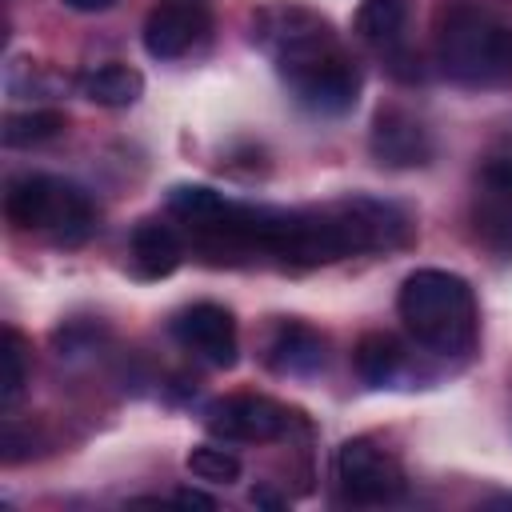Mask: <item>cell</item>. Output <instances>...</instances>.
<instances>
[{
	"label": "cell",
	"instance_id": "obj_1",
	"mask_svg": "<svg viewBox=\"0 0 512 512\" xmlns=\"http://www.w3.org/2000/svg\"><path fill=\"white\" fill-rule=\"evenodd\" d=\"M252 40L276 64L292 100L320 116H340L360 100V68L340 44L336 28L292 0L268 4L252 16Z\"/></svg>",
	"mask_w": 512,
	"mask_h": 512
},
{
	"label": "cell",
	"instance_id": "obj_2",
	"mask_svg": "<svg viewBox=\"0 0 512 512\" xmlns=\"http://www.w3.org/2000/svg\"><path fill=\"white\" fill-rule=\"evenodd\" d=\"M396 312H400L404 332L436 356L472 352L476 332H480L476 292L464 276H456L448 268L408 272L400 292H396Z\"/></svg>",
	"mask_w": 512,
	"mask_h": 512
},
{
	"label": "cell",
	"instance_id": "obj_3",
	"mask_svg": "<svg viewBox=\"0 0 512 512\" xmlns=\"http://www.w3.org/2000/svg\"><path fill=\"white\" fill-rule=\"evenodd\" d=\"M436 64L460 88H512V28L480 4H452L436 24Z\"/></svg>",
	"mask_w": 512,
	"mask_h": 512
},
{
	"label": "cell",
	"instance_id": "obj_4",
	"mask_svg": "<svg viewBox=\"0 0 512 512\" xmlns=\"http://www.w3.org/2000/svg\"><path fill=\"white\" fill-rule=\"evenodd\" d=\"M4 216L20 232H44L64 248L84 244L96 232L92 196L80 184L60 180V176H44V172H24V176L8 180Z\"/></svg>",
	"mask_w": 512,
	"mask_h": 512
},
{
	"label": "cell",
	"instance_id": "obj_5",
	"mask_svg": "<svg viewBox=\"0 0 512 512\" xmlns=\"http://www.w3.org/2000/svg\"><path fill=\"white\" fill-rule=\"evenodd\" d=\"M332 472H336V488L348 504H392L408 488L400 460L368 436L344 440L336 448Z\"/></svg>",
	"mask_w": 512,
	"mask_h": 512
},
{
	"label": "cell",
	"instance_id": "obj_6",
	"mask_svg": "<svg viewBox=\"0 0 512 512\" xmlns=\"http://www.w3.org/2000/svg\"><path fill=\"white\" fill-rule=\"evenodd\" d=\"M288 424H292V412L272 396H256V392L212 400L204 412V428L224 444H268V440H280Z\"/></svg>",
	"mask_w": 512,
	"mask_h": 512
},
{
	"label": "cell",
	"instance_id": "obj_7",
	"mask_svg": "<svg viewBox=\"0 0 512 512\" xmlns=\"http://www.w3.org/2000/svg\"><path fill=\"white\" fill-rule=\"evenodd\" d=\"M172 340L192 352L196 360H204L208 368H232L240 360V336H236V316L224 308V304H212V300H200V304H188L172 316L168 324Z\"/></svg>",
	"mask_w": 512,
	"mask_h": 512
},
{
	"label": "cell",
	"instance_id": "obj_8",
	"mask_svg": "<svg viewBox=\"0 0 512 512\" xmlns=\"http://www.w3.org/2000/svg\"><path fill=\"white\" fill-rule=\"evenodd\" d=\"M472 228L492 252L512 256V152H492L476 168Z\"/></svg>",
	"mask_w": 512,
	"mask_h": 512
},
{
	"label": "cell",
	"instance_id": "obj_9",
	"mask_svg": "<svg viewBox=\"0 0 512 512\" xmlns=\"http://www.w3.org/2000/svg\"><path fill=\"white\" fill-rule=\"evenodd\" d=\"M208 36V0H156L144 20V52L152 60H180Z\"/></svg>",
	"mask_w": 512,
	"mask_h": 512
},
{
	"label": "cell",
	"instance_id": "obj_10",
	"mask_svg": "<svg viewBox=\"0 0 512 512\" xmlns=\"http://www.w3.org/2000/svg\"><path fill=\"white\" fill-rule=\"evenodd\" d=\"M368 152L380 168H424L432 160V132L408 108L388 104L372 116Z\"/></svg>",
	"mask_w": 512,
	"mask_h": 512
},
{
	"label": "cell",
	"instance_id": "obj_11",
	"mask_svg": "<svg viewBox=\"0 0 512 512\" xmlns=\"http://www.w3.org/2000/svg\"><path fill=\"white\" fill-rule=\"evenodd\" d=\"M264 364L276 376H316L328 364V336L304 320H276L268 344H264Z\"/></svg>",
	"mask_w": 512,
	"mask_h": 512
},
{
	"label": "cell",
	"instance_id": "obj_12",
	"mask_svg": "<svg viewBox=\"0 0 512 512\" xmlns=\"http://www.w3.org/2000/svg\"><path fill=\"white\" fill-rule=\"evenodd\" d=\"M184 260V244H180V232L164 220H140L132 228V240H128V264L140 280H164L180 268Z\"/></svg>",
	"mask_w": 512,
	"mask_h": 512
},
{
	"label": "cell",
	"instance_id": "obj_13",
	"mask_svg": "<svg viewBox=\"0 0 512 512\" xmlns=\"http://www.w3.org/2000/svg\"><path fill=\"white\" fill-rule=\"evenodd\" d=\"M352 364H356V376L368 384V388H392L400 376H404V364H408V352L396 336L388 332H364L356 340V352H352Z\"/></svg>",
	"mask_w": 512,
	"mask_h": 512
},
{
	"label": "cell",
	"instance_id": "obj_14",
	"mask_svg": "<svg viewBox=\"0 0 512 512\" xmlns=\"http://www.w3.org/2000/svg\"><path fill=\"white\" fill-rule=\"evenodd\" d=\"M404 24H408V4L404 0H360V8L352 16V32L384 56L400 52Z\"/></svg>",
	"mask_w": 512,
	"mask_h": 512
},
{
	"label": "cell",
	"instance_id": "obj_15",
	"mask_svg": "<svg viewBox=\"0 0 512 512\" xmlns=\"http://www.w3.org/2000/svg\"><path fill=\"white\" fill-rule=\"evenodd\" d=\"M76 88L84 100H92L100 108H132L144 96V76L128 64H100V68L80 72Z\"/></svg>",
	"mask_w": 512,
	"mask_h": 512
},
{
	"label": "cell",
	"instance_id": "obj_16",
	"mask_svg": "<svg viewBox=\"0 0 512 512\" xmlns=\"http://www.w3.org/2000/svg\"><path fill=\"white\" fill-rule=\"evenodd\" d=\"M68 128V116L56 108H28V112H8L4 116V144L8 148H32Z\"/></svg>",
	"mask_w": 512,
	"mask_h": 512
},
{
	"label": "cell",
	"instance_id": "obj_17",
	"mask_svg": "<svg viewBox=\"0 0 512 512\" xmlns=\"http://www.w3.org/2000/svg\"><path fill=\"white\" fill-rule=\"evenodd\" d=\"M184 464L204 484H236L240 480V456L232 448H224V444H192Z\"/></svg>",
	"mask_w": 512,
	"mask_h": 512
},
{
	"label": "cell",
	"instance_id": "obj_18",
	"mask_svg": "<svg viewBox=\"0 0 512 512\" xmlns=\"http://www.w3.org/2000/svg\"><path fill=\"white\" fill-rule=\"evenodd\" d=\"M0 364H4V376H0V404L12 408L28 384V348H24V336L8 324L4 336H0Z\"/></svg>",
	"mask_w": 512,
	"mask_h": 512
},
{
	"label": "cell",
	"instance_id": "obj_19",
	"mask_svg": "<svg viewBox=\"0 0 512 512\" xmlns=\"http://www.w3.org/2000/svg\"><path fill=\"white\" fill-rule=\"evenodd\" d=\"M172 504H180V508H216V500H212L208 492H200V488H180V492H172Z\"/></svg>",
	"mask_w": 512,
	"mask_h": 512
},
{
	"label": "cell",
	"instance_id": "obj_20",
	"mask_svg": "<svg viewBox=\"0 0 512 512\" xmlns=\"http://www.w3.org/2000/svg\"><path fill=\"white\" fill-rule=\"evenodd\" d=\"M72 12H104V8H112L116 0H64Z\"/></svg>",
	"mask_w": 512,
	"mask_h": 512
},
{
	"label": "cell",
	"instance_id": "obj_21",
	"mask_svg": "<svg viewBox=\"0 0 512 512\" xmlns=\"http://www.w3.org/2000/svg\"><path fill=\"white\" fill-rule=\"evenodd\" d=\"M488 508H512V496H492V500H484Z\"/></svg>",
	"mask_w": 512,
	"mask_h": 512
}]
</instances>
